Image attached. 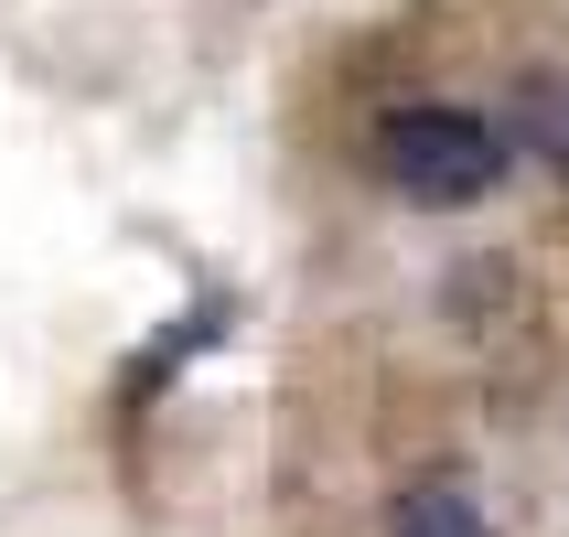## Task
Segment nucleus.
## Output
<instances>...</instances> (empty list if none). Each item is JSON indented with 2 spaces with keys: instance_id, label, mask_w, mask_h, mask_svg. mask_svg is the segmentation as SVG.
Here are the masks:
<instances>
[{
  "instance_id": "obj_1",
  "label": "nucleus",
  "mask_w": 569,
  "mask_h": 537,
  "mask_svg": "<svg viewBox=\"0 0 569 537\" xmlns=\"http://www.w3.org/2000/svg\"><path fill=\"white\" fill-rule=\"evenodd\" d=\"M377 161H387V183L409 193V205L451 216V205H483V193L506 183V129L473 119V108H398Z\"/></svg>"
},
{
  "instance_id": "obj_2",
  "label": "nucleus",
  "mask_w": 569,
  "mask_h": 537,
  "mask_svg": "<svg viewBox=\"0 0 569 537\" xmlns=\"http://www.w3.org/2000/svg\"><path fill=\"white\" fill-rule=\"evenodd\" d=\"M387 537H495V527H483V506L462 484H409V495L387 506Z\"/></svg>"
},
{
  "instance_id": "obj_3",
  "label": "nucleus",
  "mask_w": 569,
  "mask_h": 537,
  "mask_svg": "<svg viewBox=\"0 0 569 537\" xmlns=\"http://www.w3.org/2000/svg\"><path fill=\"white\" fill-rule=\"evenodd\" d=\"M527 129H538V151H548V161H569V97H559V87H538Z\"/></svg>"
}]
</instances>
